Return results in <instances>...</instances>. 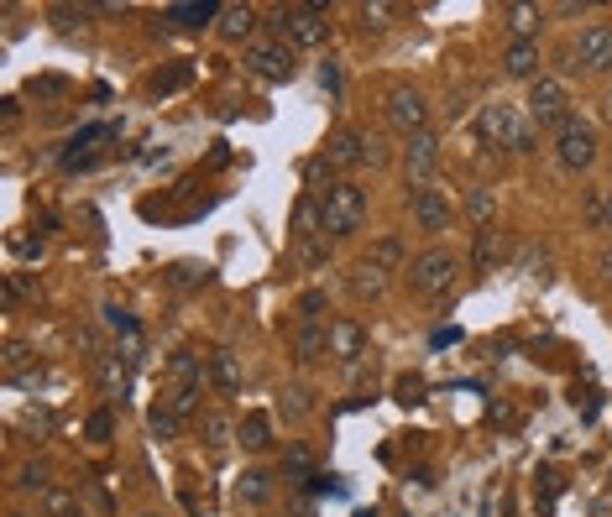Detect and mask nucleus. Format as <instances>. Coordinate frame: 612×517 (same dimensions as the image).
I'll list each match as a JSON object with an SVG mask.
<instances>
[{
    "label": "nucleus",
    "instance_id": "5",
    "mask_svg": "<svg viewBox=\"0 0 612 517\" xmlns=\"http://www.w3.org/2000/svg\"><path fill=\"white\" fill-rule=\"evenodd\" d=\"M524 115L534 121V131H560L571 121V89H565L555 74H539L524 94Z\"/></svg>",
    "mask_w": 612,
    "mask_h": 517
},
{
    "label": "nucleus",
    "instance_id": "37",
    "mask_svg": "<svg viewBox=\"0 0 612 517\" xmlns=\"http://www.w3.org/2000/svg\"><path fill=\"white\" fill-rule=\"evenodd\" d=\"M168 408L178 413V423L184 418L199 423V387H168Z\"/></svg>",
    "mask_w": 612,
    "mask_h": 517
},
{
    "label": "nucleus",
    "instance_id": "22",
    "mask_svg": "<svg viewBox=\"0 0 612 517\" xmlns=\"http://www.w3.org/2000/svg\"><path fill=\"white\" fill-rule=\"evenodd\" d=\"M37 512L42 517H84V502H79V491L74 486H48V491H37Z\"/></svg>",
    "mask_w": 612,
    "mask_h": 517
},
{
    "label": "nucleus",
    "instance_id": "34",
    "mask_svg": "<svg viewBox=\"0 0 612 517\" xmlns=\"http://www.w3.org/2000/svg\"><path fill=\"white\" fill-rule=\"evenodd\" d=\"M236 497L252 502V507H262L272 497V476H267V470H246V476L236 481Z\"/></svg>",
    "mask_w": 612,
    "mask_h": 517
},
{
    "label": "nucleus",
    "instance_id": "58",
    "mask_svg": "<svg viewBox=\"0 0 612 517\" xmlns=\"http://www.w3.org/2000/svg\"><path fill=\"white\" fill-rule=\"evenodd\" d=\"M607 476H612V470H607Z\"/></svg>",
    "mask_w": 612,
    "mask_h": 517
},
{
    "label": "nucleus",
    "instance_id": "17",
    "mask_svg": "<svg viewBox=\"0 0 612 517\" xmlns=\"http://www.w3.org/2000/svg\"><path fill=\"white\" fill-rule=\"evenodd\" d=\"M131 366H136V361H126L121 350H100V356H95L100 392H105V397H126V392H131Z\"/></svg>",
    "mask_w": 612,
    "mask_h": 517
},
{
    "label": "nucleus",
    "instance_id": "35",
    "mask_svg": "<svg viewBox=\"0 0 612 517\" xmlns=\"http://www.w3.org/2000/svg\"><path fill=\"white\" fill-rule=\"evenodd\" d=\"M147 429H152V439H173V434H178V413L168 408V397L147 408Z\"/></svg>",
    "mask_w": 612,
    "mask_h": 517
},
{
    "label": "nucleus",
    "instance_id": "20",
    "mask_svg": "<svg viewBox=\"0 0 612 517\" xmlns=\"http://www.w3.org/2000/svg\"><path fill=\"white\" fill-rule=\"evenodd\" d=\"M194 429H199V439H204V450H210V455H225V450H231V444H236V434H241V423H231V418H225V413H199V423H194Z\"/></svg>",
    "mask_w": 612,
    "mask_h": 517
},
{
    "label": "nucleus",
    "instance_id": "44",
    "mask_svg": "<svg viewBox=\"0 0 612 517\" xmlns=\"http://www.w3.org/2000/svg\"><path fill=\"white\" fill-rule=\"evenodd\" d=\"M293 256H299V267H325L330 262V235H320V241H309V246H293Z\"/></svg>",
    "mask_w": 612,
    "mask_h": 517
},
{
    "label": "nucleus",
    "instance_id": "47",
    "mask_svg": "<svg viewBox=\"0 0 612 517\" xmlns=\"http://www.w3.org/2000/svg\"><path fill=\"white\" fill-rule=\"evenodd\" d=\"M42 376H48V371H42V361H32V366L11 371L6 382H11V387H21V392H37V387H42Z\"/></svg>",
    "mask_w": 612,
    "mask_h": 517
},
{
    "label": "nucleus",
    "instance_id": "9",
    "mask_svg": "<svg viewBox=\"0 0 612 517\" xmlns=\"http://www.w3.org/2000/svg\"><path fill=\"white\" fill-rule=\"evenodd\" d=\"M440 173V136L435 131H419V136H408V147H403V183H408V194H419V188H429Z\"/></svg>",
    "mask_w": 612,
    "mask_h": 517
},
{
    "label": "nucleus",
    "instance_id": "7",
    "mask_svg": "<svg viewBox=\"0 0 612 517\" xmlns=\"http://www.w3.org/2000/svg\"><path fill=\"white\" fill-rule=\"evenodd\" d=\"M246 74L262 79V84H288L299 74V47H288L283 37H267V42H252L246 47Z\"/></svg>",
    "mask_w": 612,
    "mask_h": 517
},
{
    "label": "nucleus",
    "instance_id": "2",
    "mask_svg": "<svg viewBox=\"0 0 612 517\" xmlns=\"http://www.w3.org/2000/svg\"><path fill=\"white\" fill-rule=\"evenodd\" d=\"M320 220H325V235L330 241H346V235L361 230V220H367V188L340 178L335 188H325L320 194Z\"/></svg>",
    "mask_w": 612,
    "mask_h": 517
},
{
    "label": "nucleus",
    "instance_id": "23",
    "mask_svg": "<svg viewBox=\"0 0 612 517\" xmlns=\"http://www.w3.org/2000/svg\"><path fill=\"white\" fill-rule=\"evenodd\" d=\"M466 220L476 225V230H492L497 225V194L487 183H471L466 188Z\"/></svg>",
    "mask_w": 612,
    "mask_h": 517
},
{
    "label": "nucleus",
    "instance_id": "39",
    "mask_svg": "<svg viewBox=\"0 0 612 517\" xmlns=\"http://www.w3.org/2000/svg\"><path fill=\"white\" fill-rule=\"evenodd\" d=\"M189 79H194V68H189V63H173L168 74H157V79H152V94H178Z\"/></svg>",
    "mask_w": 612,
    "mask_h": 517
},
{
    "label": "nucleus",
    "instance_id": "8",
    "mask_svg": "<svg viewBox=\"0 0 612 517\" xmlns=\"http://www.w3.org/2000/svg\"><path fill=\"white\" fill-rule=\"evenodd\" d=\"M382 115H388V126L403 131V136L429 131V100H424V89H414V84H393L388 100H382Z\"/></svg>",
    "mask_w": 612,
    "mask_h": 517
},
{
    "label": "nucleus",
    "instance_id": "21",
    "mask_svg": "<svg viewBox=\"0 0 612 517\" xmlns=\"http://www.w3.org/2000/svg\"><path fill=\"white\" fill-rule=\"evenodd\" d=\"M257 27H262V11H257V6H225L220 21H215V32H220L225 42H246Z\"/></svg>",
    "mask_w": 612,
    "mask_h": 517
},
{
    "label": "nucleus",
    "instance_id": "55",
    "mask_svg": "<svg viewBox=\"0 0 612 517\" xmlns=\"http://www.w3.org/2000/svg\"><path fill=\"white\" fill-rule=\"evenodd\" d=\"M602 115H612V84H607V105H602Z\"/></svg>",
    "mask_w": 612,
    "mask_h": 517
},
{
    "label": "nucleus",
    "instance_id": "4",
    "mask_svg": "<svg viewBox=\"0 0 612 517\" xmlns=\"http://www.w3.org/2000/svg\"><path fill=\"white\" fill-rule=\"evenodd\" d=\"M403 272H408V288H414L419 298H445L450 288H456V272H461V262H456V251L429 246V251H419V256H414V262H408Z\"/></svg>",
    "mask_w": 612,
    "mask_h": 517
},
{
    "label": "nucleus",
    "instance_id": "52",
    "mask_svg": "<svg viewBox=\"0 0 612 517\" xmlns=\"http://www.w3.org/2000/svg\"><path fill=\"white\" fill-rule=\"evenodd\" d=\"M6 298H11V303H16V298H32L27 277H16V272H11V277H6Z\"/></svg>",
    "mask_w": 612,
    "mask_h": 517
},
{
    "label": "nucleus",
    "instance_id": "14",
    "mask_svg": "<svg viewBox=\"0 0 612 517\" xmlns=\"http://www.w3.org/2000/svg\"><path fill=\"white\" fill-rule=\"evenodd\" d=\"M288 350H293V361L299 366H314V361H325L330 356V324H293V335H288Z\"/></svg>",
    "mask_w": 612,
    "mask_h": 517
},
{
    "label": "nucleus",
    "instance_id": "12",
    "mask_svg": "<svg viewBox=\"0 0 612 517\" xmlns=\"http://www.w3.org/2000/svg\"><path fill=\"white\" fill-rule=\"evenodd\" d=\"M361 356H367V329H361V319H351V314L330 319V361L356 366Z\"/></svg>",
    "mask_w": 612,
    "mask_h": 517
},
{
    "label": "nucleus",
    "instance_id": "18",
    "mask_svg": "<svg viewBox=\"0 0 612 517\" xmlns=\"http://www.w3.org/2000/svg\"><path fill=\"white\" fill-rule=\"evenodd\" d=\"M508 262V235L503 230H476V246H471V267L476 272H482V277H492L497 267H503Z\"/></svg>",
    "mask_w": 612,
    "mask_h": 517
},
{
    "label": "nucleus",
    "instance_id": "24",
    "mask_svg": "<svg viewBox=\"0 0 612 517\" xmlns=\"http://www.w3.org/2000/svg\"><path fill=\"white\" fill-rule=\"evenodd\" d=\"M346 288H351V298H361V303H367V298H382V293H388V272H377L372 262H356V267L346 272Z\"/></svg>",
    "mask_w": 612,
    "mask_h": 517
},
{
    "label": "nucleus",
    "instance_id": "3",
    "mask_svg": "<svg viewBox=\"0 0 612 517\" xmlns=\"http://www.w3.org/2000/svg\"><path fill=\"white\" fill-rule=\"evenodd\" d=\"M272 32H278L288 47L309 53V47L330 42V11L325 6H278L272 11Z\"/></svg>",
    "mask_w": 612,
    "mask_h": 517
},
{
    "label": "nucleus",
    "instance_id": "41",
    "mask_svg": "<svg viewBox=\"0 0 612 517\" xmlns=\"http://www.w3.org/2000/svg\"><path fill=\"white\" fill-rule=\"evenodd\" d=\"M27 94H32V100H63V94H68V79H63V74H42V79L27 84Z\"/></svg>",
    "mask_w": 612,
    "mask_h": 517
},
{
    "label": "nucleus",
    "instance_id": "26",
    "mask_svg": "<svg viewBox=\"0 0 612 517\" xmlns=\"http://www.w3.org/2000/svg\"><path fill=\"white\" fill-rule=\"evenodd\" d=\"M398 16H403V6H393V0H361V6H356L361 32H388Z\"/></svg>",
    "mask_w": 612,
    "mask_h": 517
},
{
    "label": "nucleus",
    "instance_id": "25",
    "mask_svg": "<svg viewBox=\"0 0 612 517\" xmlns=\"http://www.w3.org/2000/svg\"><path fill=\"white\" fill-rule=\"evenodd\" d=\"M539 21H544V11H539V6H524V0H513V6H503L508 42H513V37H539Z\"/></svg>",
    "mask_w": 612,
    "mask_h": 517
},
{
    "label": "nucleus",
    "instance_id": "19",
    "mask_svg": "<svg viewBox=\"0 0 612 517\" xmlns=\"http://www.w3.org/2000/svg\"><path fill=\"white\" fill-rule=\"evenodd\" d=\"M288 235H293V246H309V241H320V235H325V220H320V194H304L299 204H293Z\"/></svg>",
    "mask_w": 612,
    "mask_h": 517
},
{
    "label": "nucleus",
    "instance_id": "27",
    "mask_svg": "<svg viewBox=\"0 0 612 517\" xmlns=\"http://www.w3.org/2000/svg\"><path fill=\"white\" fill-rule=\"evenodd\" d=\"M210 267L204 262H173L168 267V288H178V293H194V288H210Z\"/></svg>",
    "mask_w": 612,
    "mask_h": 517
},
{
    "label": "nucleus",
    "instance_id": "40",
    "mask_svg": "<svg viewBox=\"0 0 612 517\" xmlns=\"http://www.w3.org/2000/svg\"><path fill=\"white\" fill-rule=\"evenodd\" d=\"M16 486H21V491H48V486H53V481H48V465H42V460H27V465L16 470Z\"/></svg>",
    "mask_w": 612,
    "mask_h": 517
},
{
    "label": "nucleus",
    "instance_id": "56",
    "mask_svg": "<svg viewBox=\"0 0 612 517\" xmlns=\"http://www.w3.org/2000/svg\"><path fill=\"white\" fill-rule=\"evenodd\" d=\"M11 517H27V512H11Z\"/></svg>",
    "mask_w": 612,
    "mask_h": 517
},
{
    "label": "nucleus",
    "instance_id": "48",
    "mask_svg": "<svg viewBox=\"0 0 612 517\" xmlns=\"http://www.w3.org/2000/svg\"><path fill=\"white\" fill-rule=\"evenodd\" d=\"M283 470H288V476H293V481H304V476H309V450H304V444H293V450H288V460H283Z\"/></svg>",
    "mask_w": 612,
    "mask_h": 517
},
{
    "label": "nucleus",
    "instance_id": "54",
    "mask_svg": "<svg viewBox=\"0 0 612 517\" xmlns=\"http://www.w3.org/2000/svg\"><path fill=\"white\" fill-rule=\"evenodd\" d=\"M607 230H612V188H607Z\"/></svg>",
    "mask_w": 612,
    "mask_h": 517
},
{
    "label": "nucleus",
    "instance_id": "32",
    "mask_svg": "<svg viewBox=\"0 0 612 517\" xmlns=\"http://www.w3.org/2000/svg\"><path fill=\"white\" fill-rule=\"evenodd\" d=\"M220 11L225 6H210V0L204 6H168V21L173 27H210V21H220Z\"/></svg>",
    "mask_w": 612,
    "mask_h": 517
},
{
    "label": "nucleus",
    "instance_id": "16",
    "mask_svg": "<svg viewBox=\"0 0 612 517\" xmlns=\"http://www.w3.org/2000/svg\"><path fill=\"white\" fill-rule=\"evenodd\" d=\"M539 37H513L508 47H503V74L508 79H524V84H534L539 79Z\"/></svg>",
    "mask_w": 612,
    "mask_h": 517
},
{
    "label": "nucleus",
    "instance_id": "31",
    "mask_svg": "<svg viewBox=\"0 0 612 517\" xmlns=\"http://www.w3.org/2000/svg\"><path fill=\"white\" fill-rule=\"evenodd\" d=\"M278 413H283V418H293V423H299V418H309V413H314V392H309L304 382L283 387V397H278Z\"/></svg>",
    "mask_w": 612,
    "mask_h": 517
},
{
    "label": "nucleus",
    "instance_id": "6",
    "mask_svg": "<svg viewBox=\"0 0 612 517\" xmlns=\"http://www.w3.org/2000/svg\"><path fill=\"white\" fill-rule=\"evenodd\" d=\"M602 157V141H597V126L581 121V115H571L560 131H555V162L565 173H586L592 162Z\"/></svg>",
    "mask_w": 612,
    "mask_h": 517
},
{
    "label": "nucleus",
    "instance_id": "28",
    "mask_svg": "<svg viewBox=\"0 0 612 517\" xmlns=\"http://www.w3.org/2000/svg\"><path fill=\"white\" fill-rule=\"evenodd\" d=\"M168 376H173V387H204V361L194 356V350H173Z\"/></svg>",
    "mask_w": 612,
    "mask_h": 517
},
{
    "label": "nucleus",
    "instance_id": "53",
    "mask_svg": "<svg viewBox=\"0 0 612 517\" xmlns=\"http://www.w3.org/2000/svg\"><path fill=\"white\" fill-rule=\"evenodd\" d=\"M597 267H602V277H607V282H612V246H607V251H602V256H597Z\"/></svg>",
    "mask_w": 612,
    "mask_h": 517
},
{
    "label": "nucleus",
    "instance_id": "42",
    "mask_svg": "<svg viewBox=\"0 0 612 517\" xmlns=\"http://www.w3.org/2000/svg\"><path fill=\"white\" fill-rule=\"evenodd\" d=\"M110 434H116V418H110V408L89 413V423H84V439H89V444H110Z\"/></svg>",
    "mask_w": 612,
    "mask_h": 517
},
{
    "label": "nucleus",
    "instance_id": "1",
    "mask_svg": "<svg viewBox=\"0 0 612 517\" xmlns=\"http://www.w3.org/2000/svg\"><path fill=\"white\" fill-rule=\"evenodd\" d=\"M476 131H482V141L497 152H534V121L524 115V105H513V100H487L476 110Z\"/></svg>",
    "mask_w": 612,
    "mask_h": 517
},
{
    "label": "nucleus",
    "instance_id": "51",
    "mask_svg": "<svg viewBox=\"0 0 612 517\" xmlns=\"http://www.w3.org/2000/svg\"><path fill=\"white\" fill-rule=\"evenodd\" d=\"M320 84L330 89V94H340V63L330 58V63H320Z\"/></svg>",
    "mask_w": 612,
    "mask_h": 517
},
{
    "label": "nucleus",
    "instance_id": "13",
    "mask_svg": "<svg viewBox=\"0 0 612 517\" xmlns=\"http://www.w3.org/2000/svg\"><path fill=\"white\" fill-rule=\"evenodd\" d=\"M450 220H456V209H450V199L440 194V188H419V194H414V230L445 235Z\"/></svg>",
    "mask_w": 612,
    "mask_h": 517
},
{
    "label": "nucleus",
    "instance_id": "15",
    "mask_svg": "<svg viewBox=\"0 0 612 517\" xmlns=\"http://www.w3.org/2000/svg\"><path fill=\"white\" fill-rule=\"evenodd\" d=\"M204 376H210V387L225 392V397H236L241 382H246V376H241V356H236L231 345H220V350H210V356H204Z\"/></svg>",
    "mask_w": 612,
    "mask_h": 517
},
{
    "label": "nucleus",
    "instance_id": "46",
    "mask_svg": "<svg viewBox=\"0 0 612 517\" xmlns=\"http://www.w3.org/2000/svg\"><path fill=\"white\" fill-rule=\"evenodd\" d=\"M100 319H105V329H116V335H136V324H131V314L121 309V303H105V309H100Z\"/></svg>",
    "mask_w": 612,
    "mask_h": 517
},
{
    "label": "nucleus",
    "instance_id": "57",
    "mask_svg": "<svg viewBox=\"0 0 612 517\" xmlns=\"http://www.w3.org/2000/svg\"><path fill=\"white\" fill-rule=\"evenodd\" d=\"M142 517H157V512H142Z\"/></svg>",
    "mask_w": 612,
    "mask_h": 517
},
{
    "label": "nucleus",
    "instance_id": "50",
    "mask_svg": "<svg viewBox=\"0 0 612 517\" xmlns=\"http://www.w3.org/2000/svg\"><path fill=\"white\" fill-rule=\"evenodd\" d=\"M21 366H32V356H27V345H21V340H11V345H6V376L21 371Z\"/></svg>",
    "mask_w": 612,
    "mask_h": 517
},
{
    "label": "nucleus",
    "instance_id": "36",
    "mask_svg": "<svg viewBox=\"0 0 612 517\" xmlns=\"http://www.w3.org/2000/svg\"><path fill=\"white\" fill-rule=\"evenodd\" d=\"M48 16H53V27H58L63 37H74V32L89 27V6H53Z\"/></svg>",
    "mask_w": 612,
    "mask_h": 517
},
{
    "label": "nucleus",
    "instance_id": "11",
    "mask_svg": "<svg viewBox=\"0 0 612 517\" xmlns=\"http://www.w3.org/2000/svg\"><path fill=\"white\" fill-rule=\"evenodd\" d=\"M325 157L335 168H367V126H335L325 136Z\"/></svg>",
    "mask_w": 612,
    "mask_h": 517
},
{
    "label": "nucleus",
    "instance_id": "45",
    "mask_svg": "<svg viewBox=\"0 0 612 517\" xmlns=\"http://www.w3.org/2000/svg\"><path fill=\"white\" fill-rule=\"evenodd\" d=\"M325 309H330V298H325L320 288H309V293L299 298V319H304V324H320V314H325Z\"/></svg>",
    "mask_w": 612,
    "mask_h": 517
},
{
    "label": "nucleus",
    "instance_id": "33",
    "mask_svg": "<svg viewBox=\"0 0 612 517\" xmlns=\"http://www.w3.org/2000/svg\"><path fill=\"white\" fill-rule=\"evenodd\" d=\"M367 262H372L377 272H398V267H403V241H398V235H382V241H372Z\"/></svg>",
    "mask_w": 612,
    "mask_h": 517
},
{
    "label": "nucleus",
    "instance_id": "10",
    "mask_svg": "<svg viewBox=\"0 0 612 517\" xmlns=\"http://www.w3.org/2000/svg\"><path fill=\"white\" fill-rule=\"evenodd\" d=\"M576 58H581L586 74H612V21H586Z\"/></svg>",
    "mask_w": 612,
    "mask_h": 517
},
{
    "label": "nucleus",
    "instance_id": "30",
    "mask_svg": "<svg viewBox=\"0 0 612 517\" xmlns=\"http://www.w3.org/2000/svg\"><path fill=\"white\" fill-rule=\"evenodd\" d=\"M560 491H565V481H560V470H550V465H539V470H534V502H539V512H555V502H560Z\"/></svg>",
    "mask_w": 612,
    "mask_h": 517
},
{
    "label": "nucleus",
    "instance_id": "29",
    "mask_svg": "<svg viewBox=\"0 0 612 517\" xmlns=\"http://www.w3.org/2000/svg\"><path fill=\"white\" fill-rule=\"evenodd\" d=\"M236 444H246L252 455H262L267 444H272V423H267V413H246V418H241V434H236Z\"/></svg>",
    "mask_w": 612,
    "mask_h": 517
},
{
    "label": "nucleus",
    "instance_id": "43",
    "mask_svg": "<svg viewBox=\"0 0 612 517\" xmlns=\"http://www.w3.org/2000/svg\"><path fill=\"white\" fill-rule=\"evenodd\" d=\"M586 225L607 230V188H586Z\"/></svg>",
    "mask_w": 612,
    "mask_h": 517
},
{
    "label": "nucleus",
    "instance_id": "49",
    "mask_svg": "<svg viewBox=\"0 0 612 517\" xmlns=\"http://www.w3.org/2000/svg\"><path fill=\"white\" fill-rule=\"evenodd\" d=\"M382 162H388V141L377 131H367V168H382Z\"/></svg>",
    "mask_w": 612,
    "mask_h": 517
},
{
    "label": "nucleus",
    "instance_id": "38",
    "mask_svg": "<svg viewBox=\"0 0 612 517\" xmlns=\"http://www.w3.org/2000/svg\"><path fill=\"white\" fill-rule=\"evenodd\" d=\"M393 392H398V403H403V408H414V403H424V392H429V382H424L419 371H403Z\"/></svg>",
    "mask_w": 612,
    "mask_h": 517
}]
</instances>
